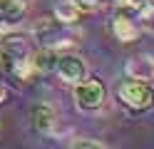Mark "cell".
<instances>
[{"instance_id": "8992f818", "label": "cell", "mask_w": 154, "mask_h": 149, "mask_svg": "<svg viewBox=\"0 0 154 149\" xmlns=\"http://www.w3.org/2000/svg\"><path fill=\"white\" fill-rule=\"evenodd\" d=\"M25 17V5L20 0H0V33L17 25Z\"/></svg>"}, {"instance_id": "52a82bcc", "label": "cell", "mask_w": 154, "mask_h": 149, "mask_svg": "<svg viewBox=\"0 0 154 149\" xmlns=\"http://www.w3.org/2000/svg\"><path fill=\"white\" fill-rule=\"evenodd\" d=\"M112 33H114V37H117L119 42H134V40L139 37V27L134 25V20L129 15L119 13L112 20Z\"/></svg>"}, {"instance_id": "3957f363", "label": "cell", "mask_w": 154, "mask_h": 149, "mask_svg": "<svg viewBox=\"0 0 154 149\" xmlns=\"http://www.w3.org/2000/svg\"><path fill=\"white\" fill-rule=\"evenodd\" d=\"M104 99H107V89L97 79H82L75 85V104L80 109H87V112L100 109Z\"/></svg>"}, {"instance_id": "7c38bea8", "label": "cell", "mask_w": 154, "mask_h": 149, "mask_svg": "<svg viewBox=\"0 0 154 149\" xmlns=\"http://www.w3.org/2000/svg\"><path fill=\"white\" fill-rule=\"evenodd\" d=\"M70 149H102V147L94 144V142H90V139H80V142H75Z\"/></svg>"}, {"instance_id": "7a4b0ae2", "label": "cell", "mask_w": 154, "mask_h": 149, "mask_svg": "<svg viewBox=\"0 0 154 149\" xmlns=\"http://www.w3.org/2000/svg\"><path fill=\"white\" fill-rule=\"evenodd\" d=\"M117 97L124 107L132 112H147L154 104V89L149 82H139V79H127L117 87Z\"/></svg>"}, {"instance_id": "5b68a950", "label": "cell", "mask_w": 154, "mask_h": 149, "mask_svg": "<svg viewBox=\"0 0 154 149\" xmlns=\"http://www.w3.org/2000/svg\"><path fill=\"white\" fill-rule=\"evenodd\" d=\"M124 72H127L132 79L149 82V79H154V57L152 55H137V57H132L127 62V67H124Z\"/></svg>"}, {"instance_id": "8fae6325", "label": "cell", "mask_w": 154, "mask_h": 149, "mask_svg": "<svg viewBox=\"0 0 154 149\" xmlns=\"http://www.w3.org/2000/svg\"><path fill=\"white\" fill-rule=\"evenodd\" d=\"M72 3L82 10V13H92V10H100L107 0H72Z\"/></svg>"}, {"instance_id": "ba28073f", "label": "cell", "mask_w": 154, "mask_h": 149, "mask_svg": "<svg viewBox=\"0 0 154 149\" xmlns=\"http://www.w3.org/2000/svg\"><path fill=\"white\" fill-rule=\"evenodd\" d=\"M57 124V114L50 104H35L32 107V127L42 134H50Z\"/></svg>"}, {"instance_id": "9c48e42d", "label": "cell", "mask_w": 154, "mask_h": 149, "mask_svg": "<svg viewBox=\"0 0 154 149\" xmlns=\"http://www.w3.org/2000/svg\"><path fill=\"white\" fill-rule=\"evenodd\" d=\"M57 55L60 52H55V50H47V47H40L37 52L30 55V65H32V72L35 75H47V72H52L55 70V62H57Z\"/></svg>"}, {"instance_id": "5bb4252c", "label": "cell", "mask_w": 154, "mask_h": 149, "mask_svg": "<svg viewBox=\"0 0 154 149\" xmlns=\"http://www.w3.org/2000/svg\"><path fill=\"white\" fill-rule=\"evenodd\" d=\"M152 15H154V8H152Z\"/></svg>"}, {"instance_id": "6da1fadb", "label": "cell", "mask_w": 154, "mask_h": 149, "mask_svg": "<svg viewBox=\"0 0 154 149\" xmlns=\"http://www.w3.org/2000/svg\"><path fill=\"white\" fill-rule=\"evenodd\" d=\"M32 35L35 40L40 42V47H47V50H62L67 45H75V33L72 30H67V25L57 23V20H42V23H37L32 27Z\"/></svg>"}, {"instance_id": "4fadbf2b", "label": "cell", "mask_w": 154, "mask_h": 149, "mask_svg": "<svg viewBox=\"0 0 154 149\" xmlns=\"http://www.w3.org/2000/svg\"><path fill=\"white\" fill-rule=\"evenodd\" d=\"M5 97H8V92H5V87L0 85V102H5Z\"/></svg>"}, {"instance_id": "30bf717a", "label": "cell", "mask_w": 154, "mask_h": 149, "mask_svg": "<svg viewBox=\"0 0 154 149\" xmlns=\"http://www.w3.org/2000/svg\"><path fill=\"white\" fill-rule=\"evenodd\" d=\"M80 15H82V10L77 8L72 0H62V3L55 5V20H57V23H62V25L77 23V20H80Z\"/></svg>"}, {"instance_id": "277c9868", "label": "cell", "mask_w": 154, "mask_h": 149, "mask_svg": "<svg viewBox=\"0 0 154 149\" xmlns=\"http://www.w3.org/2000/svg\"><path fill=\"white\" fill-rule=\"evenodd\" d=\"M55 72L60 75V79L70 85H77L87 77V65L82 62L77 55H57V62H55Z\"/></svg>"}]
</instances>
